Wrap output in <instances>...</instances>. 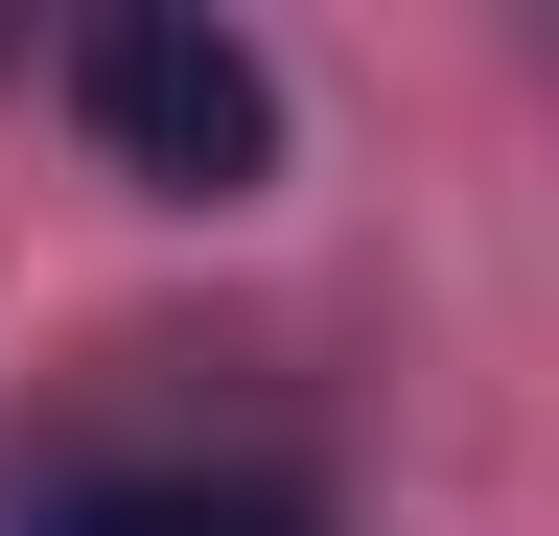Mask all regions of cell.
I'll list each match as a JSON object with an SVG mask.
<instances>
[{
	"mask_svg": "<svg viewBox=\"0 0 559 536\" xmlns=\"http://www.w3.org/2000/svg\"><path fill=\"white\" fill-rule=\"evenodd\" d=\"M70 141L164 211H234V187H280V71L210 0H117V24H70Z\"/></svg>",
	"mask_w": 559,
	"mask_h": 536,
	"instance_id": "obj_1",
	"label": "cell"
},
{
	"mask_svg": "<svg viewBox=\"0 0 559 536\" xmlns=\"http://www.w3.org/2000/svg\"><path fill=\"white\" fill-rule=\"evenodd\" d=\"M0 536H326L280 466H24Z\"/></svg>",
	"mask_w": 559,
	"mask_h": 536,
	"instance_id": "obj_2",
	"label": "cell"
}]
</instances>
